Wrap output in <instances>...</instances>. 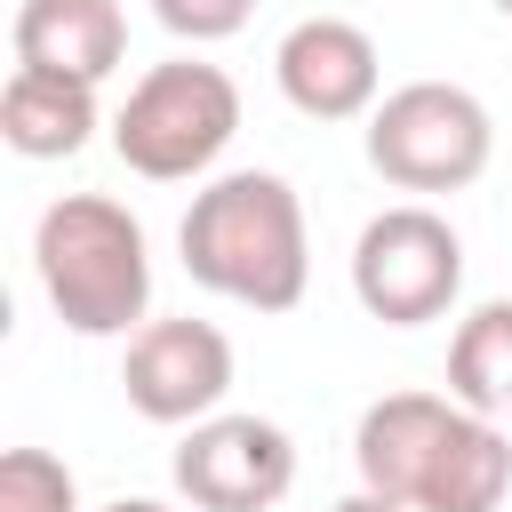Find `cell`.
Listing matches in <instances>:
<instances>
[{
  "label": "cell",
  "instance_id": "obj_7",
  "mask_svg": "<svg viewBox=\"0 0 512 512\" xmlns=\"http://www.w3.org/2000/svg\"><path fill=\"white\" fill-rule=\"evenodd\" d=\"M120 392L144 424H168V432H192L208 416H224V392H232V336L216 320H144L128 336V360H120Z\"/></svg>",
  "mask_w": 512,
  "mask_h": 512
},
{
  "label": "cell",
  "instance_id": "obj_15",
  "mask_svg": "<svg viewBox=\"0 0 512 512\" xmlns=\"http://www.w3.org/2000/svg\"><path fill=\"white\" fill-rule=\"evenodd\" d=\"M328 512H408V504H384V496H368V488H352L344 504H328Z\"/></svg>",
  "mask_w": 512,
  "mask_h": 512
},
{
  "label": "cell",
  "instance_id": "obj_13",
  "mask_svg": "<svg viewBox=\"0 0 512 512\" xmlns=\"http://www.w3.org/2000/svg\"><path fill=\"white\" fill-rule=\"evenodd\" d=\"M0 512H80V480L48 448H8L0 456Z\"/></svg>",
  "mask_w": 512,
  "mask_h": 512
},
{
  "label": "cell",
  "instance_id": "obj_6",
  "mask_svg": "<svg viewBox=\"0 0 512 512\" xmlns=\"http://www.w3.org/2000/svg\"><path fill=\"white\" fill-rule=\"evenodd\" d=\"M352 296L384 328H424L464 296V240L432 200L376 208L352 240Z\"/></svg>",
  "mask_w": 512,
  "mask_h": 512
},
{
  "label": "cell",
  "instance_id": "obj_3",
  "mask_svg": "<svg viewBox=\"0 0 512 512\" xmlns=\"http://www.w3.org/2000/svg\"><path fill=\"white\" fill-rule=\"evenodd\" d=\"M32 264L72 336H136L152 312V240L104 192H64L32 224Z\"/></svg>",
  "mask_w": 512,
  "mask_h": 512
},
{
  "label": "cell",
  "instance_id": "obj_4",
  "mask_svg": "<svg viewBox=\"0 0 512 512\" xmlns=\"http://www.w3.org/2000/svg\"><path fill=\"white\" fill-rule=\"evenodd\" d=\"M232 136H240V88H232L224 64H200V56L152 64L128 88V104L112 112V152L144 184H192V176H208Z\"/></svg>",
  "mask_w": 512,
  "mask_h": 512
},
{
  "label": "cell",
  "instance_id": "obj_9",
  "mask_svg": "<svg viewBox=\"0 0 512 512\" xmlns=\"http://www.w3.org/2000/svg\"><path fill=\"white\" fill-rule=\"evenodd\" d=\"M272 80L304 120H368L384 104V56L352 16H304L272 48Z\"/></svg>",
  "mask_w": 512,
  "mask_h": 512
},
{
  "label": "cell",
  "instance_id": "obj_1",
  "mask_svg": "<svg viewBox=\"0 0 512 512\" xmlns=\"http://www.w3.org/2000/svg\"><path fill=\"white\" fill-rule=\"evenodd\" d=\"M360 488L408 512H496L512 496V440L448 392H384L352 424Z\"/></svg>",
  "mask_w": 512,
  "mask_h": 512
},
{
  "label": "cell",
  "instance_id": "obj_10",
  "mask_svg": "<svg viewBox=\"0 0 512 512\" xmlns=\"http://www.w3.org/2000/svg\"><path fill=\"white\" fill-rule=\"evenodd\" d=\"M8 48L32 72H64V80L104 88L128 56V16H120V0H16Z\"/></svg>",
  "mask_w": 512,
  "mask_h": 512
},
{
  "label": "cell",
  "instance_id": "obj_5",
  "mask_svg": "<svg viewBox=\"0 0 512 512\" xmlns=\"http://www.w3.org/2000/svg\"><path fill=\"white\" fill-rule=\"evenodd\" d=\"M496 160V120L464 80H408L368 112V168L392 192H464Z\"/></svg>",
  "mask_w": 512,
  "mask_h": 512
},
{
  "label": "cell",
  "instance_id": "obj_8",
  "mask_svg": "<svg viewBox=\"0 0 512 512\" xmlns=\"http://www.w3.org/2000/svg\"><path fill=\"white\" fill-rule=\"evenodd\" d=\"M176 496L192 512H272L296 488V440L272 416H208L176 440Z\"/></svg>",
  "mask_w": 512,
  "mask_h": 512
},
{
  "label": "cell",
  "instance_id": "obj_14",
  "mask_svg": "<svg viewBox=\"0 0 512 512\" xmlns=\"http://www.w3.org/2000/svg\"><path fill=\"white\" fill-rule=\"evenodd\" d=\"M152 16H160L176 40L208 48V40H232V32L256 16V0H152Z\"/></svg>",
  "mask_w": 512,
  "mask_h": 512
},
{
  "label": "cell",
  "instance_id": "obj_12",
  "mask_svg": "<svg viewBox=\"0 0 512 512\" xmlns=\"http://www.w3.org/2000/svg\"><path fill=\"white\" fill-rule=\"evenodd\" d=\"M448 400H464L472 416H512V296H488L456 320L448 336Z\"/></svg>",
  "mask_w": 512,
  "mask_h": 512
},
{
  "label": "cell",
  "instance_id": "obj_16",
  "mask_svg": "<svg viewBox=\"0 0 512 512\" xmlns=\"http://www.w3.org/2000/svg\"><path fill=\"white\" fill-rule=\"evenodd\" d=\"M104 512H168V504H152V496H120V504H104Z\"/></svg>",
  "mask_w": 512,
  "mask_h": 512
},
{
  "label": "cell",
  "instance_id": "obj_17",
  "mask_svg": "<svg viewBox=\"0 0 512 512\" xmlns=\"http://www.w3.org/2000/svg\"><path fill=\"white\" fill-rule=\"evenodd\" d=\"M488 8H496V16H512V0H488Z\"/></svg>",
  "mask_w": 512,
  "mask_h": 512
},
{
  "label": "cell",
  "instance_id": "obj_2",
  "mask_svg": "<svg viewBox=\"0 0 512 512\" xmlns=\"http://www.w3.org/2000/svg\"><path fill=\"white\" fill-rule=\"evenodd\" d=\"M184 272L248 312H296L304 280H312V232H304V200L288 176L272 168H232L208 176L176 224Z\"/></svg>",
  "mask_w": 512,
  "mask_h": 512
},
{
  "label": "cell",
  "instance_id": "obj_11",
  "mask_svg": "<svg viewBox=\"0 0 512 512\" xmlns=\"http://www.w3.org/2000/svg\"><path fill=\"white\" fill-rule=\"evenodd\" d=\"M0 136L24 160H72L96 136V88L88 80H64V72L16 64L8 88H0Z\"/></svg>",
  "mask_w": 512,
  "mask_h": 512
}]
</instances>
